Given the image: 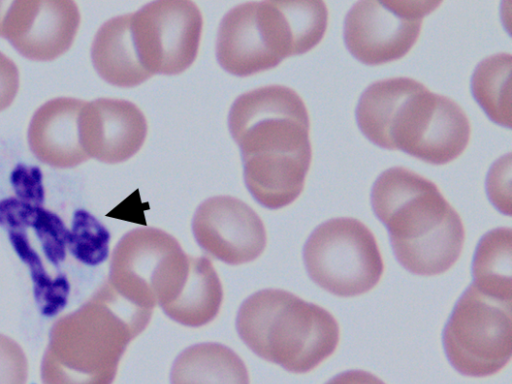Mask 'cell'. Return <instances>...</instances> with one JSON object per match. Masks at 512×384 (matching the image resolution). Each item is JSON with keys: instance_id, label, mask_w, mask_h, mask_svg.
<instances>
[{"instance_id": "cell-24", "label": "cell", "mask_w": 512, "mask_h": 384, "mask_svg": "<svg viewBox=\"0 0 512 384\" xmlns=\"http://www.w3.org/2000/svg\"><path fill=\"white\" fill-rule=\"evenodd\" d=\"M510 154L494 163L487 178V191L492 203L502 212L510 215Z\"/></svg>"}, {"instance_id": "cell-6", "label": "cell", "mask_w": 512, "mask_h": 384, "mask_svg": "<svg viewBox=\"0 0 512 384\" xmlns=\"http://www.w3.org/2000/svg\"><path fill=\"white\" fill-rule=\"evenodd\" d=\"M309 277L340 297H354L373 289L384 263L371 230L360 220L332 218L320 224L303 249Z\"/></svg>"}, {"instance_id": "cell-22", "label": "cell", "mask_w": 512, "mask_h": 384, "mask_svg": "<svg viewBox=\"0 0 512 384\" xmlns=\"http://www.w3.org/2000/svg\"><path fill=\"white\" fill-rule=\"evenodd\" d=\"M108 230L89 212H74L69 229L67 248L81 263L98 265L106 260L109 251Z\"/></svg>"}, {"instance_id": "cell-8", "label": "cell", "mask_w": 512, "mask_h": 384, "mask_svg": "<svg viewBox=\"0 0 512 384\" xmlns=\"http://www.w3.org/2000/svg\"><path fill=\"white\" fill-rule=\"evenodd\" d=\"M135 46L145 70L175 75L195 60L203 19L189 0L153 1L130 14Z\"/></svg>"}, {"instance_id": "cell-7", "label": "cell", "mask_w": 512, "mask_h": 384, "mask_svg": "<svg viewBox=\"0 0 512 384\" xmlns=\"http://www.w3.org/2000/svg\"><path fill=\"white\" fill-rule=\"evenodd\" d=\"M511 303L474 284L460 297L443 333L446 355L459 373L486 377L508 364L512 352Z\"/></svg>"}, {"instance_id": "cell-20", "label": "cell", "mask_w": 512, "mask_h": 384, "mask_svg": "<svg viewBox=\"0 0 512 384\" xmlns=\"http://www.w3.org/2000/svg\"><path fill=\"white\" fill-rule=\"evenodd\" d=\"M512 230L493 229L480 240L472 264L473 284L492 296L512 300Z\"/></svg>"}, {"instance_id": "cell-4", "label": "cell", "mask_w": 512, "mask_h": 384, "mask_svg": "<svg viewBox=\"0 0 512 384\" xmlns=\"http://www.w3.org/2000/svg\"><path fill=\"white\" fill-rule=\"evenodd\" d=\"M151 316L152 310L127 302L105 283L53 324L41 363L42 384H112L128 344Z\"/></svg>"}, {"instance_id": "cell-23", "label": "cell", "mask_w": 512, "mask_h": 384, "mask_svg": "<svg viewBox=\"0 0 512 384\" xmlns=\"http://www.w3.org/2000/svg\"><path fill=\"white\" fill-rule=\"evenodd\" d=\"M27 379L28 362L23 349L0 334V384H26Z\"/></svg>"}, {"instance_id": "cell-13", "label": "cell", "mask_w": 512, "mask_h": 384, "mask_svg": "<svg viewBox=\"0 0 512 384\" xmlns=\"http://www.w3.org/2000/svg\"><path fill=\"white\" fill-rule=\"evenodd\" d=\"M177 244L173 236L157 228L129 231L113 250L108 284L127 302L153 311L156 272Z\"/></svg>"}, {"instance_id": "cell-26", "label": "cell", "mask_w": 512, "mask_h": 384, "mask_svg": "<svg viewBox=\"0 0 512 384\" xmlns=\"http://www.w3.org/2000/svg\"><path fill=\"white\" fill-rule=\"evenodd\" d=\"M18 88V68L10 58L0 52V111L13 102Z\"/></svg>"}, {"instance_id": "cell-14", "label": "cell", "mask_w": 512, "mask_h": 384, "mask_svg": "<svg viewBox=\"0 0 512 384\" xmlns=\"http://www.w3.org/2000/svg\"><path fill=\"white\" fill-rule=\"evenodd\" d=\"M85 101L61 97L43 104L33 115L28 142L33 154L43 163L69 168L86 161L79 131L80 112Z\"/></svg>"}, {"instance_id": "cell-3", "label": "cell", "mask_w": 512, "mask_h": 384, "mask_svg": "<svg viewBox=\"0 0 512 384\" xmlns=\"http://www.w3.org/2000/svg\"><path fill=\"white\" fill-rule=\"evenodd\" d=\"M371 203L389 231L397 260L409 272L439 275L459 259L463 222L432 181L405 167L389 168L375 181Z\"/></svg>"}, {"instance_id": "cell-16", "label": "cell", "mask_w": 512, "mask_h": 384, "mask_svg": "<svg viewBox=\"0 0 512 384\" xmlns=\"http://www.w3.org/2000/svg\"><path fill=\"white\" fill-rule=\"evenodd\" d=\"M258 11L270 48L280 61L308 52L326 32L328 10L323 1H262Z\"/></svg>"}, {"instance_id": "cell-15", "label": "cell", "mask_w": 512, "mask_h": 384, "mask_svg": "<svg viewBox=\"0 0 512 384\" xmlns=\"http://www.w3.org/2000/svg\"><path fill=\"white\" fill-rule=\"evenodd\" d=\"M216 56L227 72L249 76L277 66L264 32L258 2L240 4L228 11L219 25Z\"/></svg>"}, {"instance_id": "cell-17", "label": "cell", "mask_w": 512, "mask_h": 384, "mask_svg": "<svg viewBox=\"0 0 512 384\" xmlns=\"http://www.w3.org/2000/svg\"><path fill=\"white\" fill-rule=\"evenodd\" d=\"M91 58L100 77L115 86H137L151 77L139 58L130 14L113 17L98 29Z\"/></svg>"}, {"instance_id": "cell-12", "label": "cell", "mask_w": 512, "mask_h": 384, "mask_svg": "<svg viewBox=\"0 0 512 384\" xmlns=\"http://www.w3.org/2000/svg\"><path fill=\"white\" fill-rule=\"evenodd\" d=\"M81 143L89 157L119 163L142 147L147 122L132 102L100 98L85 102L79 117Z\"/></svg>"}, {"instance_id": "cell-27", "label": "cell", "mask_w": 512, "mask_h": 384, "mask_svg": "<svg viewBox=\"0 0 512 384\" xmlns=\"http://www.w3.org/2000/svg\"><path fill=\"white\" fill-rule=\"evenodd\" d=\"M326 384H385L375 375L364 370H349L331 378Z\"/></svg>"}, {"instance_id": "cell-25", "label": "cell", "mask_w": 512, "mask_h": 384, "mask_svg": "<svg viewBox=\"0 0 512 384\" xmlns=\"http://www.w3.org/2000/svg\"><path fill=\"white\" fill-rule=\"evenodd\" d=\"M11 181L17 198L43 203L42 177L37 167H17Z\"/></svg>"}, {"instance_id": "cell-2", "label": "cell", "mask_w": 512, "mask_h": 384, "mask_svg": "<svg viewBox=\"0 0 512 384\" xmlns=\"http://www.w3.org/2000/svg\"><path fill=\"white\" fill-rule=\"evenodd\" d=\"M356 118L374 144L434 165L461 155L471 134L469 119L459 104L408 77L369 85L359 99Z\"/></svg>"}, {"instance_id": "cell-11", "label": "cell", "mask_w": 512, "mask_h": 384, "mask_svg": "<svg viewBox=\"0 0 512 384\" xmlns=\"http://www.w3.org/2000/svg\"><path fill=\"white\" fill-rule=\"evenodd\" d=\"M192 230L208 255L230 265L253 261L266 246V230L258 214L232 196H215L201 203Z\"/></svg>"}, {"instance_id": "cell-21", "label": "cell", "mask_w": 512, "mask_h": 384, "mask_svg": "<svg viewBox=\"0 0 512 384\" xmlns=\"http://www.w3.org/2000/svg\"><path fill=\"white\" fill-rule=\"evenodd\" d=\"M510 53L500 52L484 58L472 75V93L495 123L511 127Z\"/></svg>"}, {"instance_id": "cell-9", "label": "cell", "mask_w": 512, "mask_h": 384, "mask_svg": "<svg viewBox=\"0 0 512 384\" xmlns=\"http://www.w3.org/2000/svg\"><path fill=\"white\" fill-rule=\"evenodd\" d=\"M441 1L356 2L344 21V40L350 53L368 65L405 56L417 41L422 20Z\"/></svg>"}, {"instance_id": "cell-10", "label": "cell", "mask_w": 512, "mask_h": 384, "mask_svg": "<svg viewBox=\"0 0 512 384\" xmlns=\"http://www.w3.org/2000/svg\"><path fill=\"white\" fill-rule=\"evenodd\" d=\"M80 24L69 0H0V36L26 58L53 60L72 45Z\"/></svg>"}, {"instance_id": "cell-19", "label": "cell", "mask_w": 512, "mask_h": 384, "mask_svg": "<svg viewBox=\"0 0 512 384\" xmlns=\"http://www.w3.org/2000/svg\"><path fill=\"white\" fill-rule=\"evenodd\" d=\"M0 226L19 227L36 240L47 263L56 270L65 260L69 229L43 203L9 197L0 201ZM60 271V270H59Z\"/></svg>"}, {"instance_id": "cell-5", "label": "cell", "mask_w": 512, "mask_h": 384, "mask_svg": "<svg viewBox=\"0 0 512 384\" xmlns=\"http://www.w3.org/2000/svg\"><path fill=\"white\" fill-rule=\"evenodd\" d=\"M236 329L256 355L298 374L330 357L340 338L330 312L280 289H264L244 300Z\"/></svg>"}, {"instance_id": "cell-18", "label": "cell", "mask_w": 512, "mask_h": 384, "mask_svg": "<svg viewBox=\"0 0 512 384\" xmlns=\"http://www.w3.org/2000/svg\"><path fill=\"white\" fill-rule=\"evenodd\" d=\"M171 384H250L243 360L219 343H200L183 350L175 359Z\"/></svg>"}, {"instance_id": "cell-1", "label": "cell", "mask_w": 512, "mask_h": 384, "mask_svg": "<svg viewBox=\"0 0 512 384\" xmlns=\"http://www.w3.org/2000/svg\"><path fill=\"white\" fill-rule=\"evenodd\" d=\"M228 126L241 149L253 198L269 209L296 200L312 158L309 115L301 97L283 85L251 90L234 101Z\"/></svg>"}]
</instances>
